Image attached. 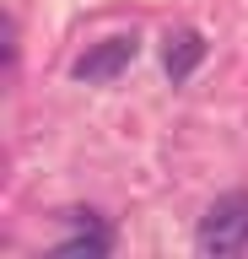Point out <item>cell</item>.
<instances>
[{"label": "cell", "instance_id": "277c9868", "mask_svg": "<svg viewBox=\"0 0 248 259\" xmlns=\"http://www.w3.org/2000/svg\"><path fill=\"white\" fill-rule=\"evenodd\" d=\"M108 227L86 210V216H76V227H70L65 238H60V254H108Z\"/></svg>", "mask_w": 248, "mask_h": 259}, {"label": "cell", "instance_id": "6da1fadb", "mask_svg": "<svg viewBox=\"0 0 248 259\" xmlns=\"http://www.w3.org/2000/svg\"><path fill=\"white\" fill-rule=\"evenodd\" d=\"M200 248H205V254H243L248 248V194H221V200L205 210Z\"/></svg>", "mask_w": 248, "mask_h": 259}, {"label": "cell", "instance_id": "7a4b0ae2", "mask_svg": "<svg viewBox=\"0 0 248 259\" xmlns=\"http://www.w3.org/2000/svg\"><path fill=\"white\" fill-rule=\"evenodd\" d=\"M130 60H135V32H114L76 60V81H114Z\"/></svg>", "mask_w": 248, "mask_h": 259}, {"label": "cell", "instance_id": "3957f363", "mask_svg": "<svg viewBox=\"0 0 248 259\" xmlns=\"http://www.w3.org/2000/svg\"><path fill=\"white\" fill-rule=\"evenodd\" d=\"M205 60V38H200L194 27H178V32H167V49H162V65H167V76L183 81V76H194V65Z\"/></svg>", "mask_w": 248, "mask_h": 259}]
</instances>
